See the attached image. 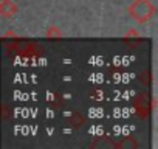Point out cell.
I'll return each instance as SVG.
<instances>
[{
    "label": "cell",
    "instance_id": "cell-1",
    "mask_svg": "<svg viewBox=\"0 0 158 149\" xmlns=\"http://www.w3.org/2000/svg\"><path fill=\"white\" fill-rule=\"evenodd\" d=\"M127 14L136 22V23H147L152 20L156 14V8L150 0H133L127 6Z\"/></svg>",
    "mask_w": 158,
    "mask_h": 149
},
{
    "label": "cell",
    "instance_id": "cell-2",
    "mask_svg": "<svg viewBox=\"0 0 158 149\" xmlns=\"http://www.w3.org/2000/svg\"><path fill=\"white\" fill-rule=\"evenodd\" d=\"M133 106H135V110H136V115L139 118H147L152 110L156 107V100L152 98L149 93H139L135 101H133Z\"/></svg>",
    "mask_w": 158,
    "mask_h": 149
},
{
    "label": "cell",
    "instance_id": "cell-3",
    "mask_svg": "<svg viewBox=\"0 0 158 149\" xmlns=\"http://www.w3.org/2000/svg\"><path fill=\"white\" fill-rule=\"evenodd\" d=\"M19 13V6L14 0H0V14L2 17H14Z\"/></svg>",
    "mask_w": 158,
    "mask_h": 149
},
{
    "label": "cell",
    "instance_id": "cell-4",
    "mask_svg": "<svg viewBox=\"0 0 158 149\" xmlns=\"http://www.w3.org/2000/svg\"><path fill=\"white\" fill-rule=\"evenodd\" d=\"M84 121H85V118L79 113V112H74V113H71L70 115V118H68V123L73 126V127H76V129H79L82 124H84Z\"/></svg>",
    "mask_w": 158,
    "mask_h": 149
},
{
    "label": "cell",
    "instance_id": "cell-5",
    "mask_svg": "<svg viewBox=\"0 0 158 149\" xmlns=\"http://www.w3.org/2000/svg\"><path fill=\"white\" fill-rule=\"evenodd\" d=\"M45 36H47V37H50V39H59V37H62V31L59 30V27L51 25V27H48V28H47Z\"/></svg>",
    "mask_w": 158,
    "mask_h": 149
},
{
    "label": "cell",
    "instance_id": "cell-6",
    "mask_svg": "<svg viewBox=\"0 0 158 149\" xmlns=\"http://www.w3.org/2000/svg\"><path fill=\"white\" fill-rule=\"evenodd\" d=\"M39 47L37 45H34V44H27L25 45V48H23V54L25 56H36V54H39Z\"/></svg>",
    "mask_w": 158,
    "mask_h": 149
},
{
    "label": "cell",
    "instance_id": "cell-7",
    "mask_svg": "<svg viewBox=\"0 0 158 149\" xmlns=\"http://www.w3.org/2000/svg\"><path fill=\"white\" fill-rule=\"evenodd\" d=\"M50 106L54 107V109L64 106V96H62V95H54V96H53V101H50Z\"/></svg>",
    "mask_w": 158,
    "mask_h": 149
},
{
    "label": "cell",
    "instance_id": "cell-8",
    "mask_svg": "<svg viewBox=\"0 0 158 149\" xmlns=\"http://www.w3.org/2000/svg\"><path fill=\"white\" fill-rule=\"evenodd\" d=\"M129 37H139V33L136 30H129L126 34H124V39H129Z\"/></svg>",
    "mask_w": 158,
    "mask_h": 149
}]
</instances>
